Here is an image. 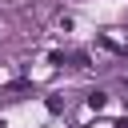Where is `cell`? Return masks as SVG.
<instances>
[{"label":"cell","mask_w":128,"mask_h":128,"mask_svg":"<svg viewBox=\"0 0 128 128\" xmlns=\"http://www.w3.org/2000/svg\"><path fill=\"white\" fill-rule=\"evenodd\" d=\"M104 104H108L104 92H92V96H88V108H104Z\"/></svg>","instance_id":"obj_1"}]
</instances>
